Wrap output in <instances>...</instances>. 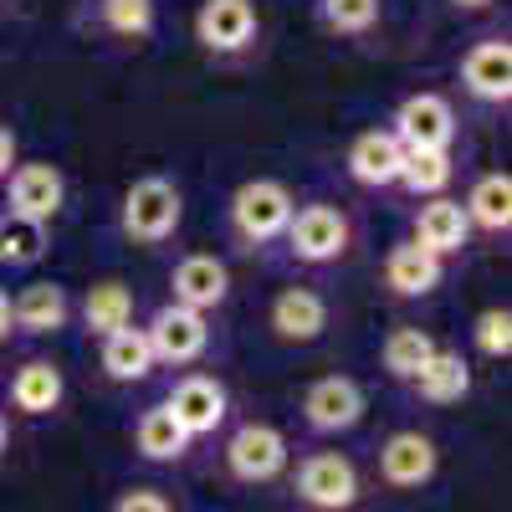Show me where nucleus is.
I'll return each mask as SVG.
<instances>
[{
	"label": "nucleus",
	"mask_w": 512,
	"mask_h": 512,
	"mask_svg": "<svg viewBox=\"0 0 512 512\" xmlns=\"http://www.w3.org/2000/svg\"><path fill=\"white\" fill-rule=\"evenodd\" d=\"M359 492H364L359 466L344 451H308L292 472V497L308 512H349Z\"/></svg>",
	"instance_id": "obj_1"
},
{
	"label": "nucleus",
	"mask_w": 512,
	"mask_h": 512,
	"mask_svg": "<svg viewBox=\"0 0 512 512\" xmlns=\"http://www.w3.org/2000/svg\"><path fill=\"white\" fill-rule=\"evenodd\" d=\"M282 236H287L292 262H303V267H328V262H338V256L354 246V221H349L338 205L313 200V205H297V210H292V221H287Z\"/></svg>",
	"instance_id": "obj_2"
},
{
	"label": "nucleus",
	"mask_w": 512,
	"mask_h": 512,
	"mask_svg": "<svg viewBox=\"0 0 512 512\" xmlns=\"http://www.w3.org/2000/svg\"><path fill=\"white\" fill-rule=\"evenodd\" d=\"M180 216H185L180 190L169 185L164 175H144V180H134V185L123 190L118 226H123V236H128V241H139V246H159V241L175 236Z\"/></svg>",
	"instance_id": "obj_3"
},
{
	"label": "nucleus",
	"mask_w": 512,
	"mask_h": 512,
	"mask_svg": "<svg viewBox=\"0 0 512 512\" xmlns=\"http://www.w3.org/2000/svg\"><path fill=\"white\" fill-rule=\"evenodd\" d=\"M287 456H292L287 436L277 431V425H267V420H246L241 431H231V441H226V451H221L226 477L241 482V487H267V482H277V477L287 472Z\"/></svg>",
	"instance_id": "obj_4"
},
{
	"label": "nucleus",
	"mask_w": 512,
	"mask_h": 512,
	"mask_svg": "<svg viewBox=\"0 0 512 512\" xmlns=\"http://www.w3.org/2000/svg\"><path fill=\"white\" fill-rule=\"evenodd\" d=\"M292 210H297V200L282 180H246L231 195V236L241 246H267L287 231Z\"/></svg>",
	"instance_id": "obj_5"
},
{
	"label": "nucleus",
	"mask_w": 512,
	"mask_h": 512,
	"mask_svg": "<svg viewBox=\"0 0 512 512\" xmlns=\"http://www.w3.org/2000/svg\"><path fill=\"white\" fill-rule=\"evenodd\" d=\"M374 472L390 492H420L431 487L436 472H441V451L425 431H395L384 436V446L374 451Z\"/></svg>",
	"instance_id": "obj_6"
},
{
	"label": "nucleus",
	"mask_w": 512,
	"mask_h": 512,
	"mask_svg": "<svg viewBox=\"0 0 512 512\" xmlns=\"http://www.w3.org/2000/svg\"><path fill=\"white\" fill-rule=\"evenodd\" d=\"M164 405L190 431V441L216 436L226 425V415H231V395H226V384L216 374H185V379H175V384H169V395H164Z\"/></svg>",
	"instance_id": "obj_7"
},
{
	"label": "nucleus",
	"mask_w": 512,
	"mask_h": 512,
	"mask_svg": "<svg viewBox=\"0 0 512 512\" xmlns=\"http://www.w3.org/2000/svg\"><path fill=\"white\" fill-rule=\"evenodd\" d=\"M364 420V390L349 374H323L303 395V425L313 436H344Z\"/></svg>",
	"instance_id": "obj_8"
},
{
	"label": "nucleus",
	"mask_w": 512,
	"mask_h": 512,
	"mask_svg": "<svg viewBox=\"0 0 512 512\" xmlns=\"http://www.w3.org/2000/svg\"><path fill=\"white\" fill-rule=\"evenodd\" d=\"M149 349H154V364H195L205 349H210V323L205 313L195 308H180V303H164L154 318H149Z\"/></svg>",
	"instance_id": "obj_9"
},
{
	"label": "nucleus",
	"mask_w": 512,
	"mask_h": 512,
	"mask_svg": "<svg viewBox=\"0 0 512 512\" xmlns=\"http://www.w3.org/2000/svg\"><path fill=\"white\" fill-rule=\"evenodd\" d=\"M390 134L405 144V149H451L456 139V113L441 93H410L400 108H395V128Z\"/></svg>",
	"instance_id": "obj_10"
},
{
	"label": "nucleus",
	"mask_w": 512,
	"mask_h": 512,
	"mask_svg": "<svg viewBox=\"0 0 512 512\" xmlns=\"http://www.w3.org/2000/svg\"><path fill=\"white\" fill-rule=\"evenodd\" d=\"M267 328L282 344H318L328 328V297L313 287H282L267 308Z\"/></svg>",
	"instance_id": "obj_11"
},
{
	"label": "nucleus",
	"mask_w": 512,
	"mask_h": 512,
	"mask_svg": "<svg viewBox=\"0 0 512 512\" xmlns=\"http://www.w3.org/2000/svg\"><path fill=\"white\" fill-rule=\"evenodd\" d=\"M195 36L205 52H246L256 41V6L251 0H205L195 11Z\"/></svg>",
	"instance_id": "obj_12"
},
{
	"label": "nucleus",
	"mask_w": 512,
	"mask_h": 512,
	"mask_svg": "<svg viewBox=\"0 0 512 512\" xmlns=\"http://www.w3.org/2000/svg\"><path fill=\"white\" fill-rule=\"evenodd\" d=\"M461 88L477 103H507L512 98V47H507V36H487L461 57Z\"/></svg>",
	"instance_id": "obj_13"
},
{
	"label": "nucleus",
	"mask_w": 512,
	"mask_h": 512,
	"mask_svg": "<svg viewBox=\"0 0 512 512\" xmlns=\"http://www.w3.org/2000/svg\"><path fill=\"white\" fill-rule=\"evenodd\" d=\"M6 395H11V410H16V415L47 420V415H57L62 400H67V379H62V369H57L52 359H26V364H16Z\"/></svg>",
	"instance_id": "obj_14"
},
{
	"label": "nucleus",
	"mask_w": 512,
	"mask_h": 512,
	"mask_svg": "<svg viewBox=\"0 0 512 512\" xmlns=\"http://www.w3.org/2000/svg\"><path fill=\"white\" fill-rule=\"evenodd\" d=\"M11 200L6 210H16V216H31V221H52L62 200H67V180H62V169L57 164H16L11 169Z\"/></svg>",
	"instance_id": "obj_15"
},
{
	"label": "nucleus",
	"mask_w": 512,
	"mask_h": 512,
	"mask_svg": "<svg viewBox=\"0 0 512 512\" xmlns=\"http://www.w3.org/2000/svg\"><path fill=\"white\" fill-rule=\"evenodd\" d=\"M169 292H175V303H180V308L210 313V308H221V303H226L231 272H226V262H216L210 251H195V256H185V262L169 272Z\"/></svg>",
	"instance_id": "obj_16"
},
{
	"label": "nucleus",
	"mask_w": 512,
	"mask_h": 512,
	"mask_svg": "<svg viewBox=\"0 0 512 512\" xmlns=\"http://www.w3.org/2000/svg\"><path fill=\"white\" fill-rule=\"evenodd\" d=\"M441 277H446V256L425 251L415 241H400L384 256V287L395 297H431L441 287Z\"/></svg>",
	"instance_id": "obj_17"
},
{
	"label": "nucleus",
	"mask_w": 512,
	"mask_h": 512,
	"mask_svg": "<svg viewBox=\"0 0 512 512\" xmlns=\"http://www.w3.org/2000/svg\"><path fill=\"white\" fill-rule=\"evenodd\" d=\"M67 318H72V297L57 282H31V287L16 292V303H11V328L16 333H31V338L62 333Z\"/></svg>",
	"instance_id": "obj_18"
},
{
	"label": "nucleus",
	"mask_w": 512,
	"mask_h": 512,
	"mask_svg": "<svg viewBox=\"0 0 512 512\" xmlns=\"http://www.w3.org/2000/svg\"><path fill=\"white\" fill-rule=\"evenodd\" d=\"M400 164H405V144L390 134V128H369L349 144V175L364 190H384L400 180Z\"/></svg>",
	"instance_id": "obj_19"
},
{
	"label": "nucleus",
	"mask_w": 512,
	"mask_h": 512,
	"mask_svg": "<svg viewBox=\"0 0 512 512\" xmlns=\"http://www.w3.org/2000/svg\"><path fill=\"white\" fill-rule=\"evenodd\" d=\"M415 246L425 251H436V256H456L466 241H472V221H466V210L461 200H441L431 195V205H420V216H415Z\"/></svg>",
	"instance_id": "obj_20"
},
{
	"label": "nucleus",
	"mask_w": 512,
	"mask_h": 512,
	"mask_svg": "<svg viewBox=\"0 0 512 512\" xmlns=\"http://www.w3.org/2000/svg\"><path fill=\"white\" fill-rule=\"evenodd\" d=\"M410 390H415L425 405H461L466 395H472V369H466L461 354L436 349L431 359L420 364V374L410 379Z\"/></svg>",
	"instance_id": "obj_21"
},
{
	"label": "nucleus",
	"mask_w": 512,
	"mask_h": 512,
	"mask_svg": "<svg viewBox=\"0 0 512 512\" xmlns=\"http://www.w3.org/2000/svg\"><path fill=\"white\" fill-rule=\"evenodd\" d=\"M103 374L113 384H139L154 374V349H149V333L134 328V323H123L103 338Z\"/></svg>",
	"instance_id": "obj_22"
},
{
	"label": "nucleus",
	"mask_w": 512,
	"mask_h": 512,
	"mask_svg": "<svg viewBox=\"0 0 512 512\" xmlns=\"http://www.w3.org/2000/svg\"><path fill=\"white\" fill-rule=\"evenodd\" d=\"M134 451L144 461H180L190 451V431L169 415V405H149L134 425Z\"/></svg>",
	"instance_id": "obj_23"
},
{
	"label": "nucleus",
	"mask_w": 512,
	"mask_h": 512,
	"mask_svg": "<svg viewBox=\"0 0 512 512\" xmlns=\"http://www.w3.org/2000/svg\"><path fill=\"white\" fill-rule=\"evenodd\" d=\"M123 323H134V292H128L118 277L93 282L88 292H82V328H88L93 338H108Z\"/></svg>",
	"instance_id": "obj_24"
},
{
	"label": "nucleus",
	"mask_w": 512,
	"mask_h": 512,
	"mask_svg": "<svg viewBox=\"0 0 512 512\" xmlns=\"http://www.w3.org/2000/svg\"><path fill=\"white\" fill-rule=\"evenodd\" d=\"M461 210H466V221H472L477 231L502 236V231L512 226V180H507V175H482Z\"/></svg>",
	"instance_id": "obj_25"
},
{
	"label": "nucleus",
	"mask_w": 512,
	"mask_h": 512,
	"mask_svg": "<svg viewBox=\"0 0 512 512\" xmlns=\"http://www.w3.org/2000/svg\"><path fill=\"white\" fill-rule=\"evenodd\" d=\"M441 344H436V338L431 333H425V328H395L390 338H384V349H379V364H384V374H390V379H400V384H410L415 374H420V364L425 359H431Z\"/></svg>",
	"instance_id": "obj_26"
},
{
	"label": "nucleus",
	"mask_w": 512,
	"mask_h": 512,
	"mask_svg": "<svg viewBox=\"0 0 512 512\" xmlns=\"http://www.w3.org/2000/svg\"><path fill=\"white\" fill-rule=\"evenodd\" d=\"M47 256V221L6 210L0 216V267H36Z\"/></svg>",
	"instance_id": "obj_27"
},
{
	"label": "nucleus",
	"mask_w": 512,
	"mask_h": 512,
	"mask_svg": "<svg viewBox=\"0 0 512 512\" xmlns=\"http://www.w3.org/2000/svg\"><path fill=\"white\" fill-rule=\"evenodd\" d=\"M456 175L451 164V149H405V164H400V180L410 195H441Z\"/></svg>",
	"instance_id": "obj_28"
},
{
	"label": "nucleus",
	"mask_w": 512,
	"mask_h": 512,
	"mask_svg": "<svg viewBox=\"0 0 512 512\" xmlns=\"http://www.w3.org/2000/svg\"><path fill=\"white\" fill-rule=\"evenodd\" d=\"M384 16V0H318V21L333 36H364Z\"/></svg>",
	"instance_id": "obj_29"
},
{
	"label": "nucleus",
	"mask_w": 512,
	"mask_h": 512,
	"mask_svg": "<svg viewBox=\"0 0 512 512\" xmlns=\"http://www.w3.org/2000/svg\"><path fill=\"white\" fill-rule=\"evenodd\" d=\"M98 21H103L113 36L144 41V36L154 31V0H98Z\"/></svg>",
	"instance_id": "obj_30"
},
{
	"label": "nucleus",
	"mask_w": 512,
	"mask_h": 512,
	"mask_svg": "<svg viewBox=\"0 0 512 512\" xmlns=\"http://www.w3.org/2000/svg\"><path fill=\"white\" fill-rule=\"evenodd\" d=\"M472 344L482 359H507L512 354V313L507 308H487L472 323Z\"/></svg>",
	"instance_id": "obj_31"
},
{
	"label": "nucleus",
	"mask_w": 512,
	"mask_h": 512,
	"mask_svg": "<svg viewBox=\"0 0 512 512\" xmlns=\"http://www.w3.org/2000/svg\"><path fill=\"white\" fill-rule=\"evenodd\" d=\"M113 512H175V502H169L164 492H154V487H128L113 502Z\"/></svg>",
	"instance_id": "obj_32"
},
{
	"label": "nucleus",
	"mask_w": 512,
	"mask_h": 512,
	"mask_svg": "<svg viewBox=\"0 0 512 512\" xmlns=\"http://www.w3.org/2000/svg\"><path fill=\"white\" fill-rule=\"evenodd\" d=\"M11 169H16V134H11L6 123H0V180H6Z\"/></svg>",
	"instance_id": "obj_33"
},
{
	"label": "nucleus",
	"mask_w": 512,
	"mask_h": 512,
	"mask_svg": "<svg viewBox=\"0 0 512 512\" xmlns=\"http://www.w3.org/2000/svg\"><path fill=\"white\" fill-rule=\"evenodd\" d=\"M6 338H11V292L0 287V344H6Z\"/></svg>",
	"instance_id": "obj_34"
},
{
	"label": "nucleus",
	"mask_w": 512,
	"mask_h": 512,
	"mask_svg": "<svg viewBox=\"0 0 512 512\" xmlns=\"http://www.w3.org/2000/svg\"><path fill=\"white\" fill-rule=\"evenodd\" d=\"M6 446H11V420H6V410H0V456H6Z\"/></svg>",
	"instance_id": "obj_35"
},
{
	"label": "nucleus",
	"mask_w": 512,
	"mask_h": 512,
	"mask_svg": "<svg viewBox=\"0 0 512 512\" xmlns=\"http://www.w3.org/2000/svg\"><path fill=\"white\" fill-rule=\"evenodd\" d=\"M451 6H456V11H487L492 0H451Z\"/></svg>",
	"instance_id": "obj_36"
}]
</instances>
